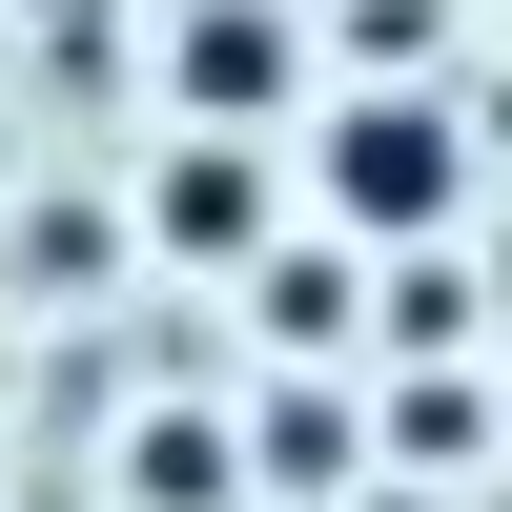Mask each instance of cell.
Listing matches in <instances>:
<instances>
[{
	"instance_id": "cell-1",
	"label": "cell",
	"mask_w": 512,
	"mask_h": 512,
	"mask_svg": "<svg viewBox=\"0 0 512 512\" xmlns=\"http://www.w3.org/2000/svg\"><path fill=\"white\" fill-rule=\"evenodd\" d=\"M308 185L349 246H451V205H472V123L451 103H328L308 123Z\"/></svg>"
},
{
	"instance_id": "cell-9",
	"label": "cell",
	"mask_w": 512,
	"mask_h": 512,
	"mask_svg": "<svg viewBox=\"0 0 512 512\" xmlns=\"http://www.w3.org/2000/svg\"><path fill=\"white\" fill-rule=\"evenodd\" d=\"M328 431H349V410H328V390H267V472H287V492H328V472H349V451H328Z\"/></svg>"
},
{
	"instance_id": "cell-2",
	"label": "cell",
	"mask_w": 512,
	"mask_h": 512,
	"mask_svg": "<svg viewBox=\"0 0 512 512\" xmlns=\"http://www.w3.org/2000/svg\"><path fill=\"white\" fill-rule=\"evenodd\" d=\"M144 246H164V267H267V164H246L226 123H185L164 185H144Z\"/></svg>"
},
{
	"instance_id": "cell-10",
	"label": "cell",
	"mask_w": 512,
	"mask_h": 512,
	"mask_svg": "<svg viewBox=\"0 0 512 512\" xmlns=\"http://www.w3.org/2000/svg\"><path fill=\"white\" fill-rule=\"evenodd\" d=\"M369 512H390V492H369Z\"/></svg>"
},
{
	"instance_id": "cell-7",
	"label": "cell",
	"mask_w": 512,
	"mask_h": 512,
	"mask_svg": "<svg viewBox=\"0 0 512 512\" xmlns=\"http://www.w3.org/2000/svg\"><path fill=\"white\" fill-rule=\"evenodd\" d=\"M369 328H390V349H451V328H472V267H451V246H410V267H390V308H369Z\"/></svg>"
},
{
	"instance_id": "cell-4",
	"label": "cell",
	"mask_w": 512,
	"mask_h": 512,
	"mask_svg": "<svg viewBox=\"0 0 512 512\" xmlns=\"http://www.w3.org/2000/svg\"><path fill=\"white\" fill-rule=\"evenodd\" d=\"M123 451H144V472H123L144 512H226V492H246V451H226V410H144Z\"/></svg>"
},
{
	"instance_id": "cell-6",
	"label": "cell",
	"mask_w": 512,
	"mask_h": 512,
	"mask_svg": "<svg viewBox=\"0 0 512 512\" xmlns=\"http://www.w3.org/2000/svg\"><path fill=\"white\" fill-rule=\"evenodd\" d=\"M21 267L62 287V308H103V267H123V226H103V205H41V226H21Z\"/></svg>"
},
{
	"instance_id": "cell-8",
	"label": "cell",
	"mask_w": 512,
	"mask_h": 512,
	"mask_svg": "<svg viewBox=\"0 0 512 512\" xmlns=\"http://www.w3.org/2000/svg\"><path fill=\"white\" fill-rule=\"evenodd\" d=\"M390 451H410V472H472V390H451V369H410V390H390Z\"/></svg>"
},
{
	"instance_id": "cell-5",
	"label": "cell",
	"mask_w": 512,
	"mask_h": 512,
	"mask_svg": "<svg viewBox=\"0 0 512 512\" xmlns=\"http://www.w3.org/2000/svg\"><path fill=\"white\" fill-rule=\"evenodd\" d=\"M246 349H349V267L328 246H267L246 267Z\"/></svg>"
},
{
	"instance_id": "cell-3",
	"label": "cell",
	"mask_w": 512,
	"mask_h": 512,
	"mask_svg": "<svg viewBox=\"0 0 512 512\" xmlns=\"http://www.w3.org/2000/svg\"><path fill=\"white\" fill-rule=\"evenodd\" d=\"M164 82H185V123H267V103H308V41H287V0H185Z\"/></svg>"
}]
</instances>
